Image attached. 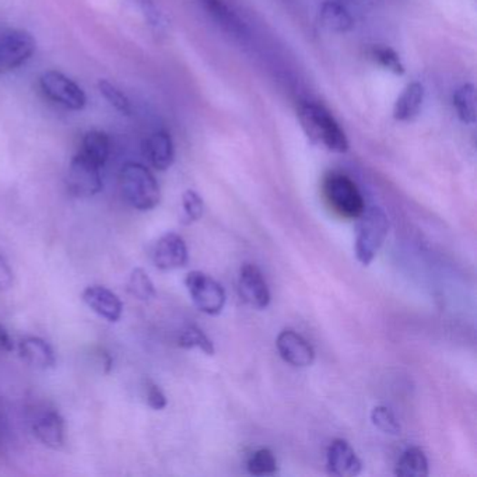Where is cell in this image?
I'll list each match as a JSON object with an SVG mask.
<instances>
[{
    "label": "cell",
    "instance_id": "1",
    "mask_svg": "<svg viewBox=\"0 0 477 477\" xmlns=\"http://www.w3.org/2000/svg\"><path fill=\"white\" fill-rule=\"evenodd\" d=\"M297 116L303 131L313 144L341 154L349 150V140L339 122L320 104H302Z\"/></svg>",
    "mask_w": 477,
    "mask_h": 477
},
{
    "label": "cell",
    "instance_id": "2",
    "mask_svg": "<svg viewBox=\"0 0 477 477\" xmlns=\"http://www.w3.org/2000/svg\"><path fill=\"white\" fill-rule=\"evenodd\" d=\"M122 196L139 212H150L162 201L157 180L149 168L139 163H126L119 173Z\"/></svg>",
    "mask_w": 477,
    "mask_h": 477
},
{
    "label": "cell",
    "instance_id": "3",
    "mask_svg": "<svg viewBox=\"0 0 477 477\" xmlns=\"http://www.w3.org/2000/svg\"><path fill=\"white\" fill-rule=\"evenodd\" d=\"M388 233H390V220L381 207H368L357 217L354 253L363 266H368L374 261L378 251L383 248L388 237Z\"/></svg>",
    "mask_w": 477,
    "mask_h": 477
},
{
    "label": "cell",
    "instance_id": "4",
    "mask_svg": "<svg viewBox=\"0 0 477 477\" xmlns=\"http://www.w3.org/2000/svg\"><path fill=\"white\" fill-rule=\"evenodd\" d=\"M323 191L331 206L347 219H357L365 210L362 192L344 174H329L323 183Z\"/></svg>",
    "mask_w": 477,
    "mask_h": 477
},
{
    "label": "cell",
    "instance_id": "5",
    "mask_svg": "<svg viewBox=\"0 0 477 477\" xmlns=\"http://www.w3.org/2000/svg\"><path fill=\"white\" fill-rule=\"evenodd\" d=\"M185 286L192 302L201 313L216 316L224 310L227 295L214 277L201 271H192L186 274Z\"/></svg>",
    "mask_w": 477,
    "mask_h": 477
},
{
    "label": "cell",
    "instance_id": "6",
    "mask_svg": "<svg viewBox=\"0 0 477 477\" xmlns=\"http://www.w3.org/2000/svg\"><path fill=\"white\" fill-rule=\"evenodd\" d=\"M37 49V41L25 30L0 31V75L19 69Z\"/></svg>",
    "mask_w": 477,
    "mask_h": 477
},
{
    "label": "cell",
    "instance_id": "7",
    "mask_svg": "<svg viewBox=\"0 0 477 477\" xmlns=\"http://www.w3.org/2000/svg\"><path fill=\"white\" fill-rule=\"evenodd\" d=\"M66 185L70 195L75 198H93L103 189L100 165L79 153L70 162Z\"/></svg>",
    "mask_w": 477,
    "mask_h": 477
},
{
    "label": "cell",
    "instance_id": "8",
    "mask_svg": "<svg viewBox=\"0 0 477 477\" xmlns=\"http://www.w3.org/2000/svg\"><path fill=\"white\" fill-rule=\"evenodd\" d=\"M40 87L46 98L67 110L82 111L87 104L82 87L58 70L44 72L40 77Z\"/></svg>",
    "mask_w": 477,
    "mask_h": 477
},
{
    "label": "cell",
    "instance_id": "9",
    "mask_svg": "<svg viewBox=\"0 0 477 477\" xmlns=\"http://www.w3.org/2000/svg\"><path fill=\"white\" fill-rule=\"evenodd\" d=\"M238 293L246 305L255 310H264L271 304V290L263 273L255 264L245 263L238 277Z\"/></svg>",
    "mask_w": 477,
    "mask_h": 477
},
{
    "label": "cell",
    "instance_id": "10",
    "mask_svg": "<svg viewBox=\"0 0 477 477\" xmlns=\"http://www.w3.org/2000/svg\"><path fill=\"white\" fill-rule=\"evenodd\" d=\"M152 259L158 271L170 272L185 268L189 261L185 240L175 233H167L155 243Z\"/></svg>",
    "mask_w": 477,
    "mask_h": 477
},
{
    "label": "cell",
    "instance_id": "11",
    "mask_svg": "<svg viewBox=\"0 0 477 477\" xmlns=\"http://www.w3.org/2000/svg\"><path fill=\"white\" fill-rule=\"evenodd\" d=\"M31 430L41 444L52 450H61L65 444L64 417L55 409L44 408L31 419Z\"/></svg>",
    "mask_w": 477,
    "mask_h": 477
},
{
    "label": "cell",
    "instance_id": "12",
    "mask_svg": "<svg viewBox=\"0 0 477 477\" xmlns=\"http://www.w3.org/2000/svg\"><path fill=\"white\" fill-rule=\"evenodd\" d=\"M326 469L332 476H359L363 471V463L352 445L347 441L338 438L332 441L326 451Z\"/></svg>",
    "mask_w": 477,
    "mask_h": 477
},
{
    "label": "cell",
    "instance_id": "13",
    "mask_svg": "<svg viewBox=\"0 0 477 477\" xmlns=\"http://www.w3.org/2000/svg\"><path fill=\"white\" fill-rule=\"evenodd\" d=\"M276 347L280 357L293 367H310L315 360L313 346L303 338L302 334L292 329L280 332L276 339Z\"/></svg>",
    "mask_w": 477,
    "mask_h": 477
},
{
    "label": "cell",
    "instance_id": "14",
    "mask_svg": "<svg viewBox=\"0 0 477 477\" xmlns=\"http://www.w3.org/2000/svg\"><path fill=\"white\" fill-rule=\"evenodd\" d=\"M82 300L93 313H97L108 323H115L121 320L124 303L115 293L111 292L107 287L97 286V284L88 286L82 293Z\"/></svg>",
    "mask_w": 477,
    "mask_h": 477
},
{
    "label": "cell",
    "instance_id": "15",
    "mask_svg": "<svg viewBox=\"0 0 477 477\" xmlns=\"http://www.w3.org/2000/svg\"><path fill=\"white\" fill-rule=\"evenodd\" d=\"M202 6L204 7L210 17L225 31L238 40L250 35V30L246 23L241 19L240 15L234 12L225 0H201Z\"/></svg>",
    "mask_w": 477,
    "mask_h": 477
},
{
    "label": "cell",
    "instance_id": "16",
    "mask_svg": "<svg viewBox=\"0 0 477 477\" xmlns=\"http://www.w3.org/2000/svg\"><path fill=\"white\" fill-rule=\"evenodd\" d=\"M20 357L25 364L37 370H49L56 365L55 352L51 344L37 336H28L19 343Z\"/></svg>",
    "mask_w": 477,
    "mask_h": 477
},
{
    "label": "cell",
    "instance_id": "17",
    "mask_svg": "<svg viewBox=\"0 0 477 477\" xmlns=\"http://www.w3.org/2000/svg\"><path fill=\"white\" fill-rule=\"evenodd\" d=\"M144 154L150 164L158 171H165L173 165L175 158L173 137L168 132L158 131L150 134L144 144Z\"/></svg>",
    "mask_w": 477,
    "mask_h": 477
},
{
    "label": "cell",
    "instance_id": "18",
    "mask_svg": "<svg viewBox=\"0 0 477 477\" xmlns=\"http://www.w3.org/2000/svg\"><path fill=\"white\" fill-rule=\"evenodd\" d=\"M321 25L331 33H349L354 27V20L343 5L336 0H328L320 7Z\"/></svg>",
    "mask_w": 477,
    "mask_h": 477
},
{
    "label": "cell",
    "instance_id": "19",
    "mask_svg": "<svg viewBox=\"0 0 477 477\" xmlns=\"http://www.w3.org/2000/svg\"><path fill=\"white\" fill-rule=\"evenodd\" d=\"M424 100V88L420 83H411L404 88L401 97L396 100L393 107V118L399 122H406L413 119L419 114Z\"/></svg>",
    "mask_w": 477,
    "mask_h": 477
},
{
    "label": "cell",
    "instance_id": "20",
    "mask_svg": "<svg viewBox=\"0 0 477 477\" xmlns=\"http://www.w3.org/2000/svg\"><path fill=\"white\" fill-rule=\"evenodd\" d=\"M429 473V459L419 447L404 451L395 469L396 476L401 477H426Z\"/></svg>",
    "mask_w": 477,
    "mask_h": 477
},
{
    "label": "cell",
    "instance_id": "21",
    "mask_svg": "<svg viewBox=\"0 0 477 477\" xmlns=\"http://www.w3.org/2000/svg\"><path fill=\"white\" fill-rule=\"evenodd\" d=\"M83 155L90 158L95 164L104 167V164L107 163L108 157L111 153V140L105 132L101 131H90L84 134L82 140V150H80Z\"/></svg>",
    "mask_w": 477,
    "mask_h": 477
},
{
    "label": "cell",
    "instance_id": "22",
    "mask_svg": "<svg viewBox=\"0 0 477 477\" xmlns=\"http://www.w3.org/2000/svg\"><path fill=\"white\" fill-rule=\"evenodd\" d=\"M453 108L463 124L476 122V92L473 84H463L453 93Z\"/></svg>",
    "mask_w": 477,
    "mask_h": 477
},
{
    "label": "cell",
    "instance_id": "23",
    "mask_svg": "<svg viewBox=\"0 0 477 477\" xmlns=\"http://www.w3.org/2000/svg\"><path fill=\"white\" fill-rule=\"evenodd\" d=\"M178 344H180V347H183V349L202 350L207 356H214V342L210 341L206 333L196 325H188L181 332L180 338H178Z\"/></svg>",
    "mask_w": 477,
    "mask_h": 477
},
{
    "label": "cell",
    "instance_id": "24",
    "mask_svg": "<svg viewBox=\"0 0 477 477\" xmlns=\"http://www.w3.org/2000/svg\"><path fill=\"white\" fill-rule=\"evenodd\" d=\"M128 293L140 302H149L157 295L154 283L150 279L144 269L136 268L131 273L128 280Z\"/></svg>",
    "mask_w": 477,
    "mask_h": 477
},
{
    "label": "cell",
    "instance_id": "25",
    "mask_svg": "<svg viewBox=\"0 0 477 477\" xmlns=\"http://www.w3.org/2000/svg\"><path fill=\"white\" fill-rule=\"evenodd\" d=\"M246 468L253 476H273L277 472L276 456L268 448H261L248 459Z\"/></svg>",
    "mask_w": 477,
    "mask_h": 477
},
{
    "label": "cell",
    "instance_id": "26",
    "mask_svg": "<svg viewBox=\"0 0 477 477\" xmlns=\"http://www.w3.org/2000/svg\"><path fill=\"white\" fill-rule=\"evenodd\" d=\"M98 90H100L101 95H103L118 113H121L122 115H131V101H129V98L126 97L116 85H114L113 83L108 82V80H100V82H98Z\"/></svg>",
    "mask_w": 477,
    "mask_h": 477
},
{
    "label": "cell",
    "instance_id": "27",
    "mask_svg": "<svg viewBox=\"0 0 477 477\" xmlns=\"http://www.w3.org/2000/svg\"><path fill=\"white\" fill-rule=\"evenodd\" d=\"M370 56L373 61L377 62L380 66L385 67L393 74L399 75V76L404 74V66L401 58L390 46L374 45L370 49Z\"/></svg>",
    "mask_w": 477,
    "mask_h": 477
},
{
    "label": "cell",
    "instance_id": "28",
    "mask_svg": "<svg viewBox=\"0 0 477 477\" xmlns=\"http://www.w3.org/2000/svg\"><path fill=\"white\" fill-rule=\"evenodd\" d=\"M204 199L201 198L198 192L188 191L184 192L183 195V224L189 225L192 223L199 222L204 216Z\"/></svg>",
    "mask_w": 477,
    "mask_h": 477
},
{
    "label": "cell",
    "instance_id": "29",
    "mask_svg": "<svg viewBox=\"0 0 477 477\" xmlns=\"http://www.w3.org/2000/svg\"><path fill=\"white\" fill-rule=\"evenodd\" d=\"M371 422L385 434L401 435L402 426L393 412L386 406H377L371 412Z\"/></svg>",
    "mask_w": 477,
    "mask_h": 477
},
{
    "label": "cell",
    "instance_id": "30",
    "mask_svg": "<svg viewBox=\"0 0 477 477\" xmlns=\"http://www.w3.org/2000/svg\"><path fill=\"white\" fill-rule=\"evenodd\" d=\"M144 17V22L154 31H163L165 27L164 15L154 0H129Z\"/></svg>",
    "mask_w": 477,
    "mask_h": 477
},
{
    "label": "cell",
    "instance_id": "31",
    "mask_svg": "<svg viewBox=\"0 0 477 477\" xmlns=\"http://www.w3.org/2000/svg\"><path fill=\"white\" fill-rule=\"evenodd\" d=\"M144 393H146V402L153 411H163L167 408V396L163 393L162 388L153 381L147 380L144 383Z\"/></svg>",
    "mask_w": 477,
    "mask_h": 477
},
{
    "label": "cell",
    "instance_id": "32",
    "mask_svg": "<svg viewBox=\"0 0 477 477\" xmlns=\"http://www.w3.org/2000/svg\"><path fill=\"white\" fill-rule=\"evenodd\" d=\"M13 282H15V274H13L12 268L7 263L6 259L4 256H0V290H9L13 287Z\"/></svg>",
    "mask_w": 477,
    "mask_h": 477
},
{
    "label": "cell",
    "instance_id": "33",
    "mask_svg": "<svg viewBox=\"0 0 477 477\" xmlns=\"http://www.w3.org/2000/svg\"><path fill=\"white\" fill-rule=\"evenodd\" d=\"M15 350V343H13V339L10 338L9 332L0 325V352L10 353Z\"/></svg>",
    "mask_w": 477,
    "mask_h": 477
},
{
    "label": "cell",
    "instance_id": "34",
    "mask_svg": "<svg viewBox=\"0 0 477 477\" xmlns=\"http://www.w3.org/2000/svg\"><path fill=\"white\" fill-rule=\"evenodd\" d=\"M336 2H346V0H336Z\"/></svg>",
    "mask_w": 477,
    "mask_h": 477
}]
</instances>
